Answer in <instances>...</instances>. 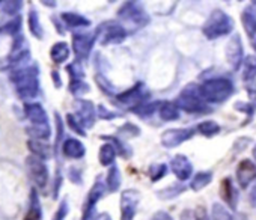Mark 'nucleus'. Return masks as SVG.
Segmentation results:
<instances>
[{"label":"nucleus","instance_id":"nucleus-1","mask_svg":"<svg viewBox=\"0 0 256 220\" xmlns=\"http://www.w3.org/2000/svg\"><path fill=\"white\" fill-rule=\"evenodd\" d=\"M38 66H26L14 70L11 72V80L17 86V94L23 100H32L40 94V80H38Z\"/></svg>","mask_w":256,"mask_h":220},{"label":"nucleus","instance_id":"nucleus-2","mask_svg":"<svg viewBox=\"0 0 256 220\" xmlns=\"http://www.w3.org/2000/svg\"><path fill=\"white\" fill-rule=\"evenodd\" d=\"M175 104L178 106L180 110H182V112H186V114L200 115V114L211 112V108L208 107L206 101L202 98V95L199 92V86L194 83L187 84L181 90V94L175 100Z\"/></svg>","mask_w":256,"mask_h":220},{"label":"nucleus","instance_id":"nucleus-3","mask_svg":"<svg viewBox=\"0 0 256 220\" xmlns=\"http://www.w3.org/2000/svg\"><path fill=\"white\" fill-rule=\"evenodd\" d=\"M202 98L208 102H224L234 94V84L229 78L216 77L208 78L199 86Z\"/></svg>","mask_w":256,"mask_h":220},{"label":"nucleus","instance_id":"nucleus-4","mask_svg":"<svg viewBox=\"0 0 256 220\" xmlns=\"http://www.w3.org/2000/svg\"><path fill=\"white\" fill-rule=\"evenodd\" d=\"M234 30V20L222 10H214L206 18L202 32L208 40H217Z\"/></svg>","mask_w":256,"mask_h":220},{"label":"nucleus","instance_id":"nucleus-5","mask_svg":"<svg viewBox=\"0 0 256 220\" xmlns=\"http://www.w3.org/2000/svg\"><path fill=\"white\" fill-rule=\"evenodd\" d=\"M118 17L132 29H142L150 23V16L139 2H125L118 11Z\"/></svg>","mask_w":256,"mask_h":220},{"label":"nucleus","instance_id":"nucleus-6","mask_svg":"<svg viewBox=\"0 0 256 220\" xmlns=\"http://www.w3.org/2000/svg\"><path fill=\"white\" fill-rule=\"evenodd\" d=\"M95 35H96V40L102 46L120 44L126 38V29L119 22L112 20V22H106V23L100 24Z\"/></svg>","mask_w":256,"mask_h":220},{"label":"nucleus","instance_id":"nucleus-7","mask_svg":"<svg viewBox=\"0 0 256 220\" xmlns=\"http://www.w3.org/2000/svg\"><path fill=\"white\" fill-rule=\"evenodd\" d=\"M114 98L120 106L130 107L133 110V108H136L138 106H140L142 102H145L148 100V92H146L144 83H138L136 86L124 90L122 94H118Z\"/></svg>","mask_w":256,"mask_h":220},{"label":"nucleus","instance_id":"nucleus-8","mask_svg":"<svg viewBox=\"0 0 256 220\" xmlns=\"http://www.w3.org/2000/svg\"><path fill=\"white\" fill-rule=\"evenodd\" d=\"M26 164H28L29 175H30L32 181L35 182V186L40 188H46L48 184V169H47L46 163L41 158L30 156V157H28Z\"/></svg>","mask_w":256,"mask_h":220},{"label":"nucleus","instance_id":"nucleus-9","mask_svg":"<svg viewBox=\"0 0 256 220\" xmlns=\"http://www.w3.org/2000/svg\"><path fill=\"white\" fill-rule=\"evenodd\" d=\"M104 193H106V184L101 180H96L95 184L92 186L88 198H86V202H84V206H83L82 220H95L96 218L95 217V205L104 196Z\"/></svg>","mask_w":256,"mask_h":220},{"label":"nucleus","instance_id":"nucleus-10","mask_svg":"<svg viewBox=\"0 0 256 220\" xmlns=\"http://www.w3.org/2000/svg\"><path fill=\"white\" fill-rule=\"evenodd\" d=\"M140 194L138 190H124L120 196V220H134Z\"/></svg>","mask_w":256,"mask_h":220},{"label":"nucleus","instance_id":"nucleus-11","mask_svg":"<svg viewBox=\"0 0 256 220\" xmlns=\"http://www.w3.org/2000/svg\"><path fill=\"white\" fill-rule=\"evenodd\" d=\"M96 41L95 34H74L72 35V50L78 60L88 59L90 54V50Z\"/></svg>","mask_w":256,"mask_h":220},{"label":"nucleus","instance_id":"nucleus-12","mask_svg":"<svg viewBox=\"0 0 256 220\" xmlns=\"http://www.w3.org/2000/svg\"><path fill=\"white\" fill-rule=\"evenodd\" d=\"M196 130L193 127L188 128H172V130H166L162 134V145L166 148H176L180 146L182 142L192 139L194 136Z\"/></svg>","mask_w":256,"mask_h":220},{"label":"nucleus","instance_id":"nucleus-13","mask_svg":"<svg viewBox=\"0 0 256 220\" xmlns=\"http://www.w3.org/2000/svg\"><path fill=\"white\" fill-rule=\"evenodd\" d=\"M226 58L229 65L232 66L234 71L240 70V66L244 62V48H242V42L240 35H234L230 38V41L226 46Z\"/></svg>","mask_w":256,"mask_h":220},{"label":"nucleus","instance_id":"nucleus-14","mask_svg":"<svg viewBox=\"0 0 256 220\" xmlns=\"http://www.w3.org/2000/svg\"><path fill=\"white\" fill-rule=\"evenodd\" d=\"M76 110H77L76 116L80 121V124L84 128H92L96 120V112L92 101H86V100L76 101Z\"/></svg>","mask_w":256,"mask_h":220},{"label":"nucleus","instance_id":"nucleus-15","mask_svg":"<svg viewBox=\"0 0 256 220\" xmlns=\"http://www.w3.org/2000/svg\"><path fill=\"white\" fill-rule=\"evenodd\" d=\"M170 170L180 181H186L193 175V166L190 160L182 154H178L170 160Z\"/></svg>","mask_w":256,"mask_h":220},{"label":"nucleus","instance_id":"nucleus-16","mask_svg":"<svg viewBox=\"0 0 256 220\" xmlns=\"http://www.w3.org/2000/svg\"><path fill=\"white\" fill-rule=\"evenodd\" d=\"M254 180H256V164L250 160L240 162L236 168V181L240 187L247 188Z\"/></svg>","mask_w":256,"mask_h":220},{"label":"nucleus","instance_id":"nucleus-17","mask_svg":"<svg viewBox=\"0 0 256 220\" xmlns=\"http://www.w3.org/2000/svg\"><path fill=\"white\" fill-rule=\"evenodd\" d=\"M24 114L34 126L48 124V118L44 107L40 102H26L24 104Z\"/></svg>","mask_w":256,"mask_h":220},{"label":"nucleus","instance_id":"nucleus-18","mask_svg":"<svg viewBox=\"0 0 256 220\" xmlns=\"http://www.w3.org/2000/svg\"><path fill=\"white\" fill-rule=\"evenodd\" d=\"M62 152H64V156L68 157V158L78 160V158H83V157H84L86 148H84V145H83L78 139L68 138V139H65V142H64V145H62Z\"/></svg>","mask_w":256,"mask_h":220},{"label":"nucleus","instance_id":"nucleus-19","mask_svg":"<svg viewBox=\"0 0 256 220\" xmlns=\"http://www.w3.org/2000/svg\"><path fill=\"white\" fill-rule=\"evenodd\" d=\"M220 196L230 206L232 211L236 210V206H238V192L235 190L230 178H224L222 181V184H220Z\"/></svg>","mask_w":256,"mask_h":220},{"label":"nucleus","instance_id":"nucleus-20","mask_svg":"<svg viewBox=\"0 0 256 220\" xmlns=\"http://www.w3.org/2000/svg\"><path fill=\"white\" fill-rule=\"evenodd\" d=\"M158 115L163 121L166 122H170V121H176L180 118V108L178 106L170 101H163L160 108H158Z\"/></svg>","mask_w":256,"mask_h":220},{"label":"nucleus","instance_id":"nucleus-21","mask_svg":"<svg viewBox=\"0 0 256 220\" xmlns=\"http://www.w3.org/2000/svg\"><path fill=\"white\" fill-rule=\"evenodd\" d=\"M28 146L29 150L32 151V154L41 160H47L52 157V148L44 142V140H35V139H30L28 142Z\"/></svg>","mask_w":256,"mask_h":220},{"label":"nucleus","instance_id":"nucleus-22","mask_svg":"<svg viewBox=\"0 0 256 220\" xmlns=\"http://www.w3.org/2000/svg\"><path fill=\"white\" fill-rule=\"evenodd\" d=\"M60 20L71 29H80V28H88L90 26V22L84 18L83 16L74 14V12H64L60 16Z\"/></svg>","mask_w":256,"mask_h":220},{"label":"nucleus","instance_id":"nucleus-23","mask_svg":"<svg viewBox=\"0 0 256 220\" xmlns=\"http://www.w3.org/2000/svg\"><path fill=\"white\" fill-rule=\"evenodd\" d=\"M101 139L104 140H108L114 148H116V152L122 157V158H130L133 156V150L132 146L125 144L124 140H120L119 138H114V136H101Z\"/></svg>","mask_w":256,"mask_h":220},{"label":"nucleus","instance_id":"nucleus-24","mask_svg":"<svg viewBox=\"0 0 256 220\" xmlns=\"http://www.w3.org/2000/svg\"><path fill=\"white\" fill-rule=\"evenodd\" d=\"M50 56H52V60L54 64H64L68 58H70V47L66 42H56L52 50H50Z\"/></svg>","mask_w":256,"mask_h":220},{"label":"nucleus","instance_id":"nucleus-25","mask_svg":"<svg viewBox=\"0 0 256 220\" xmlns=\"http://www.w3.org/2000/svg\"><path fill=\"white\" fill-rule=\"evenodd\" d=\"M116 148L112 144H104L100 148L98 152V160L102 166H113L114 164V158H116Z\"/></svg>","mask_w":256,"mask_h":220},{"label":"nucleus","instance_id":"nucleus-26","mask_svg":"<svg viewBox=\"0 0 256 220\" xmlns=\"http://www.w3.org/2000/svg\"><path fill=\"white\" fill-rule=\"evenodd\" d=\"M162 102L160 101H145L140 106H138L136 108H133V112L140 118H148V116H151V115H154L157 112V110L160 108V106H162Z\"/></svg>","mask_w":256,"mask_h":220},{"label":"nucleus","instance_id":"nucleus-27","mask_svg":"<svg viewBox=\"0 0 256 220\" xmlns=\"http://www.w3.org/2000/svg\"><path fill=\"white\" fill-rule=\"evenodd\" d=\"M120 182H122V176H120L119 168L116 164L110 166L108 174H107V188H108V192L110 193L118 192L119 187H120Z\"/></svg>","mask_w":256,"mask_h":220},{"label":"nucleus","instance_id":"nucleus-28","mask_svg":"<svg viewBox=\"0 0 256 220\" xmlns=\"http://www.w3.org/2000/svg\"><path fill=\"white\" fill-rule=\"evenodd\" d=\"M241 22H242L246 34L248 36H254L256 35V14L250 8L241 14Z\"/></svg>","mask_w":256,"mask_h":220},{"label":"nucleus","instance_id":"nucleus-29","mask_svg":"<svg viewBox=\"0 0 256 220\" xmlns=\"http://www.w3.org/2000/svg\"><path fill=\"white\" fill-rule=\"evenodd\" d=\"M30 210L28 211L26 217L23 220H41L42 218V212H41V205L38 200V194L36 190H32L30 193Z\"/></svg>","mask_w":256,"mask_h":220},{"label":"nucleus","instance_id":"nucleus-30","mask_svg":"<svg viewBox=\"0 0 256 220\" xmlns=\"http://www.w3.org/2000/svg\"><path fill=\"white\" fill-rule=\"evenodd\" d=\"M211 181H212V172H210V170L208 172H198L194 175V178L192 180L190 187H192V190L199 192L204 187H206Z\"/></svg>","mask_w":256,"mask_h":220},{"label":"nucleus","instance_id":"nucleus-31","mask_svg":"<svg viewBox=\"0 0 256 220\" xmlns=\"http://www.w3.org/2000/svg\"><path fill=\"white\" fill-rule=\"evenodd\" d=\"M29 29H30V34L36 40H42L44 38V30H42L41 22H40L38 12L35 10H30V12H29Z\"/></svg>","mask_w":256,"mask_h":220},{"label":"nucleus","instance_id":"nucleus-32","mask_svg":"<svg viewBox=\"0 0 256 220\" xmlns=\"http://www.w3.org/2000/svg\"><path fill=\"white\" fill-rule=\"evenodd\" d=\"M28 134L32 136V139L35 140H47L52 134L50 126L48 124H42V126H32L28 130Z\"/></svg>","mask_w":256,"mask_h":220},{"label":"nucleus","instance_id":"nucleus-33","mask_svg":"<svg viewBox=\"0 0 256 220\" xmlns=\"http://www.w3.org/2000/svg\"><path fill=\"white\" fill-rule=\"evenodd\" d=\"M198 132L205 138H214L220 133V126L216 121H204L198 126Z\"/></svg>","mask_w":256,"mask_h":220},{"label":"nucleus","instance_id":"nucleus-34","mask_svg":"<svg viewBox=\"0 0 256 220\" xmlns=\"http://www.w3.org/2000/svg\"><path fill=\"white\" fill-rule=\"evenodd\" d=\"M242 76L244 80L250 82L256 77V58L254 56H247L242 62Z\"/></svg>","mask_w":256,"mask_h":220},{"label":"nucleus","instance_id":"nucleus-35","mask_svg":"<svg viewBox=\"0 0 256 220\" xmlns=\"http://www.w3.org/2000/svg\"><path fill=\"white\" fill-rule=\"evenodd\" d=\"M182 192H184V186H181V184H172V186H169V187L160 190V192L157 193V196L162 198L163 200H168V199H174V198L180 196Z\"/></svg>","mask_w":256,"mask_h":220},{"label":"nucleus","instance_id":"nucleus-36","mask_svg":"<svg viewBox=\"0 0 256 220\" xmlns=\"http://www.w3.org/2000/svg\"><path fill=\"white\" fill-rule=\"evenodd\" d=\"M66 71H68V74L71 77V82H80L84 77V70H83V66H82V64L78 60L66 66Z\"/></svg>","mask_w":256,"mask_h":220},{"label":"nucleus","instance_id":"nucleus-37","mask_svg":"<svg viewBox=\"0 0 256 220\" xmlns=\"http://www.w3.org/2000/svg\"><path fill=\"white\" fill-rule=\"evenodd\" d=\"M95 82H96L98 88H100L104 94H107V95H110V96H116V88H114L102 74H96V76H95Z\"/></svg>","mask_w":256,"mask_h":220},{"label":"nucleus","instance_id":"nucleus-38","mask_svg":"<svg viewBox=\"0 0 256 220\" xmlns=\"http://www.w3.org/2000/svg\"><path fill=\"white\" fill-rule=\"evenodd\" d=\"M211 220H235L230 212L218 202H216L212 205V216H211Z\"/></svg>","mask_w":256,"mask_h":220},{"label":"nucleus","instance_id":"nucleus-39","mask_svg":"<svg viewBox=\"0 0 256 220\" xmlns=\"http://www.w3.org/2000/svg\"><path fill=\"white\" fill-rule=\"evenodd\" d=\"M168 174V166L163 164V163H158V164H152L150 168V178L152 182H157L160 181L164 175Z\"/></svg>","mask_w":256,"mask_h":220},{"label":"nucleus","instance_id":"nucleus-40","mask_svg":"<svg viewBox=\"0 0 256 220\" xmlns=\"http://www.w3.org/2000/svg\"><path fill=\"white\" fill-rule=\"evenodd\" d=\"M119 134L122 136V139L138 138V136L140 134V130H139V127H138V126L128 122V124H125V126H122V127L119 128Z\"/></svg>","mask_w":256,"mask_h":220},{"label":"nucleus","instance_id":"nucleus-41","mask_svg":"<svg viewBox=\"0 0 256 220\" xmlns=\"http://www.w3.org/2000/svg\"><path fill=\"white\" fill-rule=\"evenodd\" d=\"M89 89H90L89 84L86 82H83V80H80V82H71V84H70V92L72 95H77V96L89 92Z\"/></svg>","mask_w":256,"mask_h":220},{"label":"nucleus","instance_id":"nucleus-42","mask_svg":"<svg viewBox=\"0 0 256 220\" xmlns=\"http://www.w3.org/2000/svg\"><path fill=\"white\" fill-rule=\"evenodd\" d=\"M66 122H68V126L71 127V130H72V132H76V133H77V134H80V136H86V130L83 128V126L80 124V121L77 120V116H76V115L68 114V116H66Z\"/></svg>","mask_w":256,"mask_h":220},{"label":"nucleus","instance_id":"nucleus-43","mask_svg":"<svg viewBox=\"0 0 256 220\" xmlns=\"http://www.w3.org/2000/svg\"><path fill=\"white\" fill-rule=\"evenodd\" d=\"M2 30H4V32H6V34H10V35H16V34H18V32L22 30V17H18V16H17L16 18H12L11 22H8Z\"/></svg>","mask_w":256,"mask_h":220},{"label":"nucleus","instance_id":"nucleus-44","mask_svg":"<svg viewBox=\"0 0 256 220\" xmlns=\"http://www.w3.org/2000/svg\"><path fill=\"white\" fill-rule=\"evenodd\" d=\"M96 115H98V118L107 120V121H112V120H116V118H120V116H122V115L118 114V112H110V110H107L106 106H102V104L98 106V108H96Z\"/></svg>","mask_w":256,"mask_h":220},{"label":"nucleus","instance_id":"nucleus-45","mask_svg":"<svg viewBox=\"0 0 256 220\" xmlns=\"http://www.w3.org/2000/svg\"><path fill=\"white\" fill-rule=\"evenodd\" d=\"M68 210H70L68 200L64 199V200L60 202V205H59V208H58V211H56L53 220H65V217H66V214H68Z\"/></svg>","mask_w":256,"mask_h":220},{"label":"nucleus","instance_id":"nucleus-46","mask_svg":"<svg viewBox=\"0 0 256 220\" xmlns=\"http://www.w3.org/2000/svg\"><path fill=\"white\" fill-rule=\"evenodd\" d=\"M22 2H8V4H5V12L8 14V16H16L17 17V14L22 11Z\"/></svg>","mask_w":256,"mask_h":220},{"label":"nucleus","instance_id":"nucleus-47","mask_svg":"<svg viewBox=\"0 0 256 220\" xmlns=\"http://www.w3.org/2000/svg\"><path fill=\"white\" fill-rule=\"evenodd\" d=\"M68 175H70V180L74 184H82V175H80V170L77 168H71L70 172H68Z\"/></svg>","mask_w":256,"mask_h":220},{"label":"nucleus","instance_id":"nucleus-48","mask_svg":"<svg viewBox=\"0 0 256 220\" xmlns=\"http://www.w3.org/2000/svg\"><path fill=\"white\" fill-rule=\"evenodd\" d=\"M194 220H210V216L205 210V206H198L194 211Z\"/></svg>","mask_w":256,"mask_h":220},{"label":"nucleus","instance_id":"nucleus-49","mask_svg":"<svg viewBox=\"0 0 256 220\" xmlns=\"http://www.w3.org/2000/svg\"><path fill=\"white\" fill-rule=\"evenodd\" d=\"M151 220H174V218H172V216H170L169 212H166V211H157V212L152 216Z\"/></svg>","mask_w":256,"mask_h":220},{"label":"nucleus","instance_id":"nucleus-50","mask_svg":"<svg viewBox=\"0 0 256 220\" xmlns=\"http://www.w3.org/2000/svg\"><path fill=\"white\" fill-rule=\"evenodd\" d=\"M52 77H53V83H54V86H56V88H62V82H60V76H59V72H58V71H53V72H52Z\"/></svg>","mask_w":256,"mask_h":220},{"label":"nucleus","instance_id":"nucleus-51","mask_svg":"<svg viewBox=\"0 0 256 220\" xmlns=\"http://www.w3.org/2000/svg\"><path fill=\"white\" fill-rule=\"evenodd\" d=\"M248 199H250V205L256 208V184L253 186V188H252V192H250Z\"/></svg>","mask_w":256,"mask_h":220},{"label":"nucleus","instance_id":"nucleus-52","mask_svg":"<svg viewBox=\"0 0 256 220\" xmlns=\"http://www.w3.org/2000/svg\"><path fill=\"white\" fill-rule=\"evenodd\" d=\"M181 220H194V216L192 214L190 210H186V211L181 214Z\"/></svg>","mask_w":256,"mask_h":220},{"label":"nucleus","instance_id":"nucleus-53","mask_svg":"<svg viewBox=\"0 0 256 220\" xmlns=\"http://www.w3.org/2000/svg\"><path fill=\"white\" fill-rule=\"evenodd\" d=\"M95 220H112V217L107 212H101V214H98V217Z\"/></svg>","mask_w":256,"mask_h":220},{"label":"nucleus","instance_id":"nucleus-54","mask_svg":"<svg viewBox=\"0 0 256 220\" xmlns=\"http://www.w3.org/2000/svg\"><path fill=\"white\" fill-rule=\"evenodd\" d=\"M235 220H247V218H246V216H238Z\"/></svg>","mask_w":256,"mask_h":220},{"label":"nucleus","instance_id":"nucleus-55","mask_svg":"<svg viewBox=\"0 0 256 220\" xmlns=\"http://www.w3.org/2000/svg\"><path fill=\"white\" fill-rule=\"evenodd\" d=\"M253 157H254V160H256V146L253 148Z\"/></svg>","mask_w":256,"mask_h":220}]
</instances>
